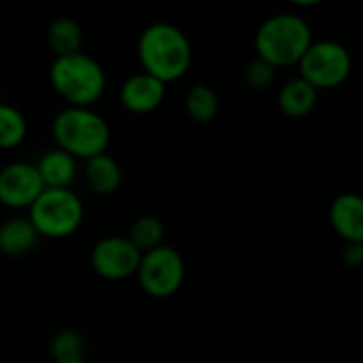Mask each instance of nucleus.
I'll use <instances>...</instances> for the list:
<instances>
[{
	"label": "nucleus",
	"instance_id": "obj_1",
	"mask_svg": "<svg viewBox=\"0 0 363 363\" xmlns=\"http://www.w3.org/2000/svg\"><path fill=\"white\" fill-rule=\"evenodd\" d=\"M136 49L143 72L155 77L166 85L185 77L194 60L187 34L166 21L147 26L138 36Z\"/></svg>",
	"mask_w": 363,
	"mask_h": 363
},
{
	"label": "nucleus",
	"instance_id": "obj_2",
	"mask_svg": "<svg viewBox=\"0 0 363 363\" xmlns=\"http://www.w3.org/2000/svg\"><path fill=\"white\" fill-rule=\"evenodd\" d=\"M308 21L296 13H277L266 17L255 32V53L274 68L298 66L313 45Z\"/></svg>",
	"mask_w": 363,
	"mask_h": 363
},
{
	"label": "nucleus",
	"instance_id": "obj_3",
	"mask_svg": "<svg viewBox=\"0 0 363 363\" xmlns=\"http://www.w3.org/2000/svg\"><path fill=\"white\" fill-rule=\"evenodd\" d=\"M51 134L57 149L85 162L106 153L111 143V128L106 119L94 108L79 106L62 108L51 123Z\"/></svg>",
	"mask_w": 363,
	"mask_h": 363
},
{
	"label": "nucleus",
	"instance_id": "obj_4",
	"mask_svg": "<svg viewBox=\"0 0 363 363\" xmlns=\"http://www.w3.org/2000/svg\"><path fill=\"white\" fill-rule=\"evenodd\" d=\"M49 79L55 94L68 106L79 108H91L106 89V72L102 64L83 51L55 57L49 68Z\"/></svg>",
	"mask_w": 363,
	"mask_h": 363
},
{
	"label": "nucleus",
	"instance_id": "obj_5",
	"mask_svg": "<svg viewBox=\"0 0 363 363\" xmlns=\"http://www.w3.org/2000/svg\"><path fill=\"white\" fill-rule=\"evenodd\" d=\"M28 213L40 238H68L85 217L83 202L72 189H45Z\"/></svg>",
	"mask_w": 363,
	"mask_h": 363
},
{
	"label": "nucleus",
	"instance_id": "obj_6",
	"mask_svg": "<svg viewBox=\"0 0 363 363\" xmlns=\"http://www.w3.org/2000/svg\"><path fill=\"white\" fill-rule=\"evenodd\" d=\"M300 74L306 83H311L317 91L340 87L353 70L351 51L338 40H313L308 51L298 64Z\"/></svg>",
	"mask_w": 363,
	"mask_h": 363
},
{
	"label": "nucleus",
	"instance_id": "obj_7",
	"mask_svg": "<svg viewBox=\"0 0 363 363\" xmlns=\"http://www.w3.org/2000/svg\"><path fill=\"white\" fill-rule=\"evenodd\" d=\"M136 277L147 296L164 300L181 289L185 281V262L177 249L162 245L149 253H143Z\"/></svg>",
	"mask_w": 363,
	"mask_h": 363
},
{
	"label": "nucleus",
	"instance_id": "obj_8",
	"mask_svg": "<svg viewBox=\"0 0 363 363\" xmlns=\"http://www.w3.org/2000/svg\"><path fill=\"white\" fill-rule=\"evenodd\" d=\"M143 253L128 236H104L91 249L89 262L94 272L106 281H125L136 274Z\"/></svg>",
	"mask_w": 363,
	"mask_h": 363
},
{
	"label": "nucleus",
	"instance_id": "obj_9",
	"mask_svg": "<svg viewBox=\"0 0 363 363\" xmlns=\"http://www.w3.org/2000/svg\"><path fill=\"white\" fill-rule=\"evenodd\" d=\"M45 191L36 164L13 162L0 170V204L13 211H23L38 200Z\"/></svg>",
	"mask_w": 363,
	"mask_h": 363
},
{
	"label": "nucleus",
	"instance_id": "obj_10",
	"mask_svg": "<svg viewBox=\"0 0 363 363\" xmlns=\"http://www.w3.org/2000/svg\"><path fill=\"white\" fill-rule=\"evenodd\" d=\"M166 98V83L157 81L147 72H136L128 77L119 89L121 106L134 115H147L162 106Z\"/></svg>",
	"mask_w": 363,
	"mask_h": 363
},
{
	"label": "nucleus",
	"instance_id": "obj_11",
	"mask_svg": "<svg viewBox=\"0 0 363 363\" xmlns=\"http://www.w3.org/2000/svg\"><path fill=\"white\" fill-rule=\"evenodd\" d=\"M330 225L345 242H363V196L340 194L330 204Z\"/></svg>",
	"mask_w": 363,
	"mask_h": 363
},
{
	"label": "nucleus",
	"instance_id": "obj_12",
	"mask_svg": "<svg viewBox=\"0 0 363 363\" xmlns=\"http://www.w3.org/2000/svg\"><path fill=\"white\" fill-rule=\"evenodd\" d=\"M40 240V234L28 217H11L0 225V253L6 257L30 255Z\"/></svg>",
	"mask_w": 363,
	"mask_h": 363
},
{
	"label": "nucleus",
	"instance_id": "obj_13",
	"mask_svg": "<svg viewBox=\"0 0 363 363\" xmlns=\"http://www.w3.org/2000/svg\"><path fill=\"white\" fill-rule=\"evenodd\" d=\"M317 100H319V91L311 83H306L302 77H294L285 81L277 96L281 113L294 119L311 115L317 106Z\"/></svg>",
	"mask_w": 363,
	"mask_h": 363
},
{
	"label": "nucleus",
	"instance_id": "obj_14",
	"mask_svg": "<svg viewBox=\"0 0 363 363\" xmlns=\"http://www.w3.org/2000/svg\"><path fill=\"white\" fill-rule=\"evenodd\" d=\"M36 170L45 189H70L77 179V160L55 147L38 160Z\"/></svg>",
	"mask_w": 363,
	"mask_h": 363
},
{
	"label": "nucleus",
	"instance_id": "obj_15",
	"mask_svg": "<svg viewBox=\"0 0 363 363\" xmlns=\"http://www.w3.org/2000/svg\"><path fill=\"white\" fill-rule=\"evenodd\" d=\"M121 166L108 153L96 155L85 164V181L89 189L98 196H113L121 187Z\"/></svg>",
	"mask_w": 363,
	"mask_h": 363
},
{
	"label": "nucleus",
	"instance_id": "obj_16",
	"mask_svg": "<svg viewBox=\"0 0 363 363\" xmlns=\"http://www.w3.org/2000/svg\"><path fill=\"white\" fill-rule=\"evenodd\" d=\"M47 45L55 57L81 53L83 47V28L72 17H57L47 30Z\"/></svg>",
	"mask_w": 363,
	"mask_h": 363
},
{
	"label": "nucleus",
	"instance_id": "obj_17",
	"mask_svg": "<svg viewBox=\"0 0 363 363\" xmlns=\"http://www.w3.org/2000/svg\"><path fill=\"white\" fill-rule=\"evenodd\" d=\"M185 111L196 123H208L219 113V96L213 87L196 83L185 94Z\"/></svg>",
	"mask_w": 363,
	"mask_h": 363
},
{
	"label": "nucleus",
	"instance_id": "obj_18",
	"mask_svg": "<svg viewBox=\"0 0 363 363\" xmlns=\"http://www.w3.org/2000/svg\"><path fill=\"white\" fill-rule=\"evenodd\" d=\"M164 236H166L164 223H162L157 217H153V215L138 217V219L130 225V232H128L130 242H132L140 253H149V251L162 247V245H164Z\"/></svg>",
	"mask_w": 363,
	"mask_h": 363
},
{
	"label": "nucleus",
	"instance_id": "obj_19",
	"mask_svg": "<svg viewBox=\"0 0 363 363\" xmlns=\"http://www.w3.org/2000/svg\"><path fill=\"white\" fill-rule=\"evenodd\" d=\"M28 136V121L23 113L11 104L0 102V149H15Z\"/></svg>",
	"mask_w": 363,
	"mask_h": 363
},
{
	"label": "nucleus",
	"instance_id": "obj_20",
	"mask_svg": "<svg viewBox=\"0 0 363 363\" xmlns=\"http://www.w3.org/2000/svg\"><path fill=\"white\" fill-rule=\"evenodd\" d=\"M51 362H68V359H83L85 340L74 330H60L49 342Z\"/></svg>",
	"mask_w": 363,
	"mask_h": 363
},
{
	"label": "nucleus",
	"instance_id": "obj_21",
	"mask_svg": "<svg viewBox=\"0 0 363 363\" xmlns=\"http://www.w3.org/2000/svg\"><path fill=\"white\" fill-rule=\"evenodd\" d=\"M277 70L279 68H274L272 64H268L266 60L255 55L245 68V81L251 89L262 91V89L272 87V83L277 81Z\"/></svg>",
	"mask_w": 363,
	"mask_h": 363
},
{
	"label": "nucleus",
	"instance_id": "obj_22",
	"mask_svg": "<svg viewBox=\"0 0 363 363\" xmlns=\"http://www.w3.org/2000/svg\"><path fill=\"white\" fill-rule=\"evenodd\" d=\"M342 259L349 268H362L363 266V242H345Z\"/></svg>",
	"mask_w": 363,
	"mask_h": 363
},
{
	"label": "nucleus",
	"instance_id": "obj_23",
	"mask_svg": "<svg viewBox=\"0 0 363 363\" xmlns=\"http://www.w3.org/2000/svg\"><path fill=\"white\" fill-rule=\"evenodd\" d=\"M51 363H85V359H68V362H51Z\"/></svg>",
	"mask_w": 363,
	"mask_h": 363
}]
</instances>
